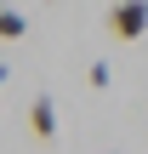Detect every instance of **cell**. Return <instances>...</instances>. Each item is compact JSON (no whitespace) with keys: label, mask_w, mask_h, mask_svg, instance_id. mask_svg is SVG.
Listing matches in <instances>:
<instances>
[{"label":"cell","mask_w":148,"mask_h":154,"mask_svg":"<svg viewBox=\"0 0 148 154\" xmlns=\"http://www.w3.org/2000/svg\"><path fill=\"white\" fill-rule=\"evenodd\" d=\"M108 34L114 40H143L148 34V0H114L108 6Z\"/></svg>","instance_id":"cell-1"},{"label":"cell","mask_w":148,"mask_h":154,"mask_svg":"<svg viewBox=\"0 0 148 154\" xmlns=\"http://www.w3.org/2000/svg\"><path fill=\"white\" fill-rule=\"evenodd\" d=\"M29 131H34L40 143H51V137H57V103H51L46 91H40V97L29 103Z\"/></svg>","instance_id":"cell-2"},{"label":"cell","mask_w":148,"mask_h":154,"mask_svg":"<svg viewBox=\"0 0 148 154\" xmlns=\"http://www.w3.org/2000/svg\"><path fill=\"white\" fill-rule=\"evenodd\" d=\"M23 34H29V17H23L17 6L0 0V40H23Z\"/></svg>","instance_id":"cell-3"},{"label":"cell","mask_w":148,"mask_h":154,"mask_svg":"<svg viewBox=\"0 0 148 154\" xmlns=\"http://www.w3.org/2000/svg\"><path fill=\"white\" fill-rule=\"evenodd\" d=\"M86 80H91V86L103 91V86H108V63H91V69H86Z\"/></svg>","instance_id":"cell-4"},{"label":"cell","mask_w":148,"mask_h":154,"mask_svg":"<svg viewBox=\"0 0 148 154\" xmlns=\"http://www.w3.org/2000/svg\"><path fill=\"white\" fill-rule=\"evenodd\" d=\"M6 80H11V69H0V86H6Z\"/></svg>","instance_id":"cell-5"},{"label":"cell","mask_w":148,"mask_h":154,"mask_svg":"<svg viewBox=\"0 0 148 154\" xmlns=\"http://www.w3.org/2000/svg\"><path fill=\"white\" fill-rule=\"evenodd\" d=\"M103 154H114V149H103Z\"/></svg>","instance_id":"cell-6"}]
</instances>
